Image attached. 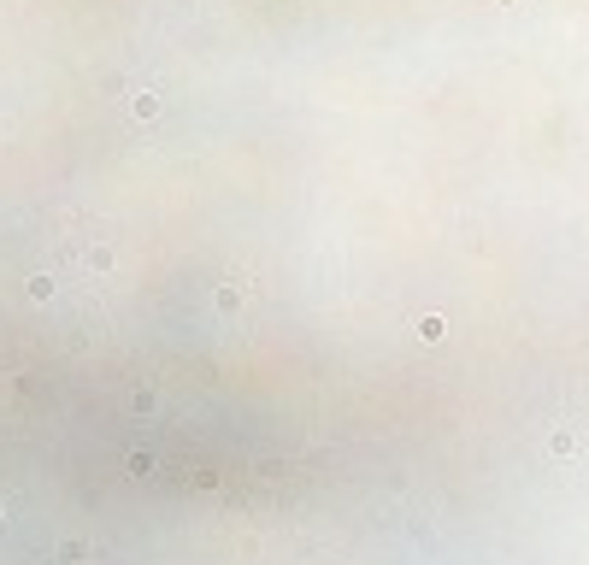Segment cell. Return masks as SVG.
Here are the masks:
<instances>
[{"mask_svg": "<svg viewBox=\"0 0 589 565\" xmlns=\"http://www.w3.org/2000/svg\"><path fill=\"white\" fill-rule=\"evenodd\" d=\"M130 112H136V118H154V112H159V94H147V89H142L136 101H130Z\"/></svg>", "mask_w": 589, "mask_h": 565, "instance_id": "1", "label": "cell"}, {"mask_svg": "<svg viewBox=\"0 0 589 565\" xmlns=\"http://www.w3.org/2000/svg\"><path fill=\"white\" fill-rule=\"evenodd\" d=\"M418 336H424V342H442V336H448V324H442V318H424Z\"/></svg>", "mask_w": 589, "mask_h": 565, "instance_id": "2", "label": "cell"}]
</instances>
